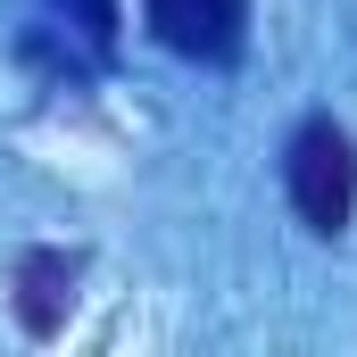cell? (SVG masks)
<instances>
[{
    "label": "cell",
    "mask_w": 357,
    "mask_h": 357,
    "mask_svg": "<svg viewBox=\"0 0 357 357\" xmlns=\"http://www.w3.org/2000/svg\"><path fill=\"white\" fill-rule=\"evenodd\" d=\"M75 274H84L75 250H25L17 258V324L25 333H59L67 299H75Z\"/></svg>",
    "instance_id": "3"
},
{
    "label": "cell",
    "mask_w": 357,
    "mask_h": 357,
    "mask_svg": "<svg viewBox=\"0 0 357 357\" xmlns=\"http://www.w3.org/2000/svg\"><path fill=\"white\" fill-rule=\"evenodd\" d=\"M282 183H291V208H299L307 233H324V241L349 233V216H357V142L333 116H307L291 133V150H282Z\"/></svg>",
    "instance_id": "1"
},
{
    "label": "cell",
    "mask_w": 357,
    "mask_h": 357,
    "mask_svg": "<svg viewBox=\"0 0 357 357\" xmlns=\"http://www.w3.org/2000/svg\"><path fill=\"white\" fill-rule=\"evenodd\" d=\"M142 8H150V33L199 67H233L250 42V0H142Z\"/></svg>",
    "instance_id": "2"
},
{
    "label": "cell",
    "mask_w": 357,
    "mask_h": 357,
    "mask_svg": "<svg viewBox=\"0 0 357 357\" xmlns=\"http://www.w3.org/2000/svg\"><path fill=\"white\" fill-rule=\"evenodd\" d=\"M59 17H67V25L84 33V42L100 50V59L116 50V0H59Z\"/></svg>",
    "instance_id": "4"
}]
</instances>
